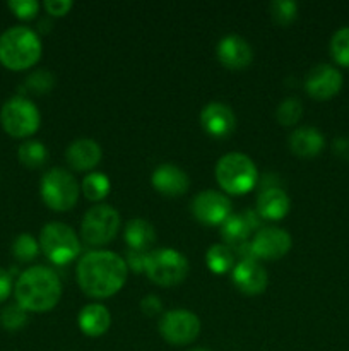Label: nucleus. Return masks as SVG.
I'll return each mask as SVG.
<instances>
[{"mask_svg": "<svg viewBox=\"0 0 349 351\" xmlns=\"http://www.w3.org/2000/svg\"><path fill=\"white\" fill-rule=\"evenodd\" d=\"M81 290L91 298H108L118 293L129 276L125 261L109 250H94L79 261L75 269Z\"/></svg>", "mask_w": 349, "mask_h": 351, "instance_id": "obj_1", "label": "nucleus"}, {"mask_svg": "<svg viewBox=\"0 0 349 351\" xmlns=\"http://www.w3.org/2000/svg\"><path fill=\"white\" fill-rule=\"evenodd\" d=\"M14 295L26 312H48L60 302V278L50 267L33 266L17 278Z\"/></svg>", "mask_w": 349, "mask_h": 351, "instance_id": "obj_2", "label": "nucleus"}, {"mask_svg": "<svg viewBox=\"0 0 349 351\" xmlns=\"http://www.w3.org/2000/svg\"><path fill=\"white\" fill-rule=\"evenodd\" d=\"M41 57V41L33 29L12 26L0 34V64L10 71H26Z\"/></svg>", "mask_w": 349, "mask_h": 351, "instance_id": "obj_3", "label": "nucleus"}, {"mask_svg": "<svg viewBox=\"0 0 349 351\" xmlns=\"http://www.w3.org/2000/svg\"><path fill=\"white\" fill-rule=\"evenodd\" d=\"M216 178L224 192L231 195H242L252 191L257 184V167L246 154H224L216 165Z\"/></svg>", "mask_w": 349, "mask_h": 351, "instance_id": "obj_4", "label": "nucleus"}, {"mask_svg": "<svg viewBox=\"0 0 349 351\" xmlns=\"http://www.w3.org/2000/svg\"><path fill=\"white\" fill-rule=\"evenodd\" d=\"M147 278L159 287H174L188 276L187 257L173 249H157L147 254L144 264Z\"/></svg>", "mask_w": 349, "mask_h": 351, "instance_id": "obj_5", "label": "nucleus"}, {"mask_svg": "<svg viewBox=\"0 0 349 351\" xmlns=\"http://www.w3.org/2000/svg\"><path fill=\"white\" fill-rule=\"evenodd\" d=\"M41 199L53 211H68L77 204L79 184L74 175L64 168H51L40 184Z\"/></svg>", "mask_w": 349, "mask_h": 351, "instance_id": "obj_6", "label": "nucleus"}, {"mask_svg": "<svg viewBox=\"0 0 349 351\" xmlns=\"http://www.w3.org/2000/svg\"><path fill=\"white\" fill-rule=\"evenodd\" d=\"M40 247L53 264H68L81 252V243L74 230L65 223H48L40 233Z\"/></svg>", "mask_w": 349, "mask_h": 351, "instance_id": "obj_7", "label": "nucleus"}, {"mask_svg": "<svg viewBox=\"0 0 349 351\" xmlns=\"http://www.w3.org/2000/svg\"><path fill=\"white\" fill-rule=\"evenodd\" d=\"M41 117L36 105L23 96H14L3 103L0 110V123L9 136L23 139L40 129Z\"/></svg>", "mask_w": 349, "mask_h": 351, "instance_id": "obj_8", "label": "nucleus"}, {"mask_svg": "<svg viewBox=\"0 0 349 351\" xmlns=\"http://www.w3.org/2000/svg\"><path fill=\"white\" fill-rule=\"evenodd\" d=\"M120 228V215L108 204H98L88 209L82 218L81 235L88 245L99 247L112 242Z\"/></svg>", "mask_w": 349, "mask_h": 351, "instance_id": "obj_9", "label": "nucleus"}, {"mask_svg": "<svg viewBox=\"0 0 349 351\" xmlns=\"http://www.w3.org/2000/svg\"><path fill=\"white\" fill-rule=\"evenodd\" d=\"M159 332L170 345L183 346L197 339L201 332V321L194 312L185 308L168 311L159 321Z\"/></svg>", "mask_w": 349, "mask_h": 351, "instance_id": "obj_10", "label": "nucleus"}, {"mask_svg": "<svg viewBox=\"0 0 349 351\" xmlns=\"http://www.w3.org/2000/svg\"><path fill=\"white\" fill-rule=\"evenodd\" d=\"M291 245H293V240L286 230L277 228V226H266L255 233L248 250L253 259L277 261L289 252Z\"/></svg>", "mask_w": 349, "mask_h": 351, "instance_id": "obj_11", "label": "nucleus"}, {"mask_svg": "<svg viewBox=\"0 0 349 351\" xmlns=\"http://www.w3.org/2000/svg\"><path fill=\"white\" fill-rule=\"evenodd\" d=\"M192 215L202 225H222L231 216V201L221 192L204 191L192 201Z\"/></svg>", "mask_w": 349, "mask_h": 351, "instance_id": "obj_12", "label": "nucleus"}, {"mask_svg": "<svg viewBox=\"0 0 349 351\" xmlns=\"http://www.w3.org/2000/svg\"><path fill=\"white\" fill-rule=\"evenodd\" d=\"M342 74L328 64H318L308 72L305 79V89L315 99H331L341 91Z\"/></svg>", "mask_w": 349, "mask_h": 351, "instance_id": "obj_13", "label": "nucleus"}, {"mask_svg": "<svg viewBox=\"0 0 349 351\" xmlns=\"http://www.w3.org/2000/svg\"><path fill=\"white\" fill-rule=\"evenodd\" d=\"M267 271L253 257H245L233 267V283L242 293L260 295L267 288Z\"/></svg>", "mask_w": 349, "mask_h": 351, "instance_id": "obj_14", "label": "nucleus"}, {"mask_svg": "<svg viewBox=\"0 0 349 351\" xmlns=\"http://www.w3.org/2000/svg\"><path fill=\"white\" fill-rule=\"evenodd\" d=\"M218 60L231 71H242L252 64L253 50L245 38L238 34H228L218 43Z\"/></svg>", "mask_w": 349, "mask_h": 351, "instance_id": "obj_15", "label": "nucleus"}, {"mask_svg": "<svg viewBox=\"0 0 349 351\" xmlns=\"http://www.w3.org/2000/svg\"><path fill=\"white\" fill-rule=\"evenodd\" d=\"M201 125L209 136L228 137L236 127V117L224 103H209L201 112Z\"/></svg>", "mask_w": 349, "mask_h": 351, "instance_id": "obj_16", "label": "nucleus"}, {"mask_svg": "<svg viewBox=\"0 0 349 351\" xmlns=\"http://www.w3.org/2000/svg\"><path fill=\"white\" fill-rule=\"evenodd\" d=\"M151 182H153V187L159 194L168 195V197H180L190 187V178H188V175L173 163L159 165L154 170Z\"/></svg>", "mask_w": 349, "mask_h": 351, "instance_id": "obj_17", "label": "nucleus"}, {"mask_svg": "<svg viewBox=\"0 0 349 351\" xmlns=\"http://www.w3.org/2000/svg\"><path fill=\"white\" fill-rule=\"evenodd\" d=\"M101 156L103 153L99 144L92 139H86V137L74 141L65 151V160H67L68 167L77 171L92 170L101 161Z\"/></svg>", "mask_w": 349, "mask_h": 351, "instance_id": "obj_18", "label": "nucleus"}, {"mask_svg": "<svg viewBox=\"0 0 349 351\" xmlns=\"http://www.w3.org/2000/svg\"><path fill=\"white\" fill-rule=\"evenodd\" d=\"M289 197L284 191L276 187L266 189L257 197V213L260 218L270 219V221H279L289 211Z\"/></svg>", "mask_w": 349, "mask_h": 351, "instance_id": "obj_19", "label": "nucleus"}, {"mask_svg": "<svg viewBox=\"0 0 349 351\" xmlns=\"http://www.w3.org/2000/svg\"><path fill=\"white\" fill-rule=\"evenodd\" d=\"M77 324L79 329H81L86 336L98 338V336L105 335L109 329V324H112L109 311L101 304L86 305V307L79 312Z\"/></svg>", "mask_w": 349, "mask_h": 351, "instance_id": "obj_20", "label": "nucleus"}, {"mask_svg": "<svg viewBox=\"0 0 349 351\" xmlns=\"http://www.w3.org/2000/svg\"><path fill=\"white\" fill-rule=\"evenodd\" d=\"M324 144V134L315 127H300L289 136V149L301 158H313L320 154Z\"/></svg>", "mask_w": 349, "mask_h": 351, "instance_id": "obj_21", "label": "nucleus"}, {"mask_svg": "<svg viewBox=\"0 0 349 351\" xmlns=\"http://www.w3.org/2000/svg\"><path fill=\"white\" fill-rule=\"evenodd\" d=\"M125 242L127 245L130 247V250L146 252V250L156 242L154 226L144 218L130 219L125 226Z\"/></svg>", "mask_w": 349, "mask_h": 351, "instance_id": "obj_22", "label": "nucleus"}, {"mask_svg": "<svg viewBox=\"0 0 349 351\" xmlns=\"http://www.w3.org/2000/svg\"><path fill=\"white\" fill-rule=\"evenodd\" d=\"M253 221L246 215H231L221 225L222 240L228 247H243L253 230Z\"/></svg>", "mask_w": 349, "mask_h": 351, "instance_id": "obj_23", "label": "nucleus"}, {"mask_svg": "<svg viewBox=\"0 0 349 351\" xmlns=\"http://www.w3.org/2000/svg\"><path fill=\"white\" fill-rule=\"evenodd\" d=\"M205 263L214 274H226L229 269H233L235 252L226 243H216V245H211V249L205 254Z\"/></svg>", "mask_w": 349, "mask_h": 351, "instance_id": "obj_24", "label": "nucleus"}, {"mask_svg": "<svg viewBox=\"0 0 349 351\" xmlns=\"http://www.w3.org/2000/svg\"><path fill=\"white\" fill-rule=\"evenodd\" d=\"M17 158L26 168L36 170V168H41L47 163L48 151L38 141H26L24 144H21L19 151H17Z\"/></svg>", "mask_w": 349, "mask_h": 351, "instance_id": "obj_25", "label": "nucleus"}, {"mask_svg": "<svg viewBox=\"0 0 349 351\" xmlns=\"http://www.w3.org/2000/svg\"><path fill=\"white\" fill-rule=\"evenodd\" d=\"M109 187L112 185H109L108 177L105 173H99V171L86 175L81 184L82 192L89 201H103L109 194Z\"/></svg>", "mask_w": 349, "mask_h": 351, "instance_id": "obj_26", "label": "nucleus"}, {"mask_svg": "<svg viewBox=\"0 0 349 351\" xmlns=\"http://www.w3.org/2000/svg\"><path fill=\"white\" fill-rule=\"evenodd\" d=\"M301 115H303V105L296 98H286L276 110L277 122L284 127H291L300 122Z\"/></svg>", "mask_w": 349, "mask_h": 351, "instance_id": "obj_27", "label": "nucleus"}, {"mask_svg": "<svg viewBox=\"0 0 349 351\" xmlns=\"http://www.w3.org/2000/svg\"><path fill=\"white\" fill-rule=\"evenodd\" d=\"M38 249H40V243L29 233H21L12 243L14 257L17 261H21V263H31V261H34V257L38 256Z\"/></svg>", "mask_w": 349, "mask_h": 351, "instance_id": "obj_28", "label": "nucleus"}, {"mask_svg": "<svg viewBox=\"0 0 349 351\" xmlns=\"http://www.w3.org/2000/svg\"><path fill=\"white\" fill-rule=\"evenodd\" d=\"M27 322V314L19 304H10L0 312V326L7 331H19Z\"/></svg>", "mask_w": 349, "mask_h": 351, "instance_id": "obj_29", "label": "nucleus"}, {"mask_svg": "<svg viewBox=\"0 0 349 351\" xmlns=\"http://www.w3.org/2000/svg\"><path fill=\"white\" fill-rule=\"evenodd\" d=\"M331 55L339 65L349 67V27H341L331 40Z\"/></svg>", "mask_w": 349, "mask_h": 351, "instance_id": "obj_30", "label": "nucleus"}, {"mask_svg": "<svg viewBox=\"0 0 349 351\" xmlns=\"http://www.w3.org/2000/svg\"><path fill=\"white\" fill-rule=\"evenodd\" d=\"M270 10V17L276 21L277 24H286L293 23L294 17L298 14V3L296 2H291V0H276L269 5Z\"/></svg>", "mask_w": 349, "mask_h": 351, "instance_id": "obj_31", "label": "nucleus"}, {"mask_svg": "<svg viewBox=\"0 0 349 351\" xmlns=\"http://www.w3.org/2000/svg\"><path fill=\"white\" fill-rule=\"evenodd\" d=\"M26 86L29 91L41 95V93H47L53 88L55 77H53V74L48 71H36V72H33L29 77H27Z\"/></svg>", "mask_w": 349, "mask_h": 351, "instance_id": "obj_32", "label": "nucleus"}, {"mask_svg": "<svg viewBox=\"0 0 349 351\" xmlns=\"http://www.w3.org/2000/svg\"><path fill=\"white\" fill-rule=\"evenodd\" d=\"M9 9L16 14V17L23 21H29L36 17L38 10H40V3L36 0H10Z\"/></svg>", "mask_w": 349, "mask_h": 351, "instance_id": "obj_33", "label": "nucleus"}, {"mask_svg": "<svg viewBox=\"0 0 349 351\" xmlns=\"http://www.w3.org/2000/svg\"><path fill=\"white\" fill-rule=\"evenodd\" d=\"M72 5H74V3H72L70 0H47V2H44V9H47V12L55 17H60V16H65V14H68V10L72 9Z\"/></svg>", "mask_w": 349, "mask_h": 351, "instance_id": "obj_34", "label": "nucleus"}, {"mask_svg": "<svg viewBox=\"0 0 349 351\" xmlns=\"http://www.w3.org/2000/svg\"><path fill=\"white\" fill-rule=\"evenodd\" d=\"M140 311L146 315H149V317H153V315H157L163 311V304H161V300L156 295H147L140 302Z\"/></svg>", "mask_w": 349, "mask_h": 351, "instance_id": "obj_35", "label": "nucleus"}, {"mask_svg": "<svg viewBox=\"0 0 349 351\" xmlns=\"http://www.w3.org/2000/svg\"><path fill=\"white\" fill-rule=\"evenodd\" d=\"M10 290H12V278L5 269L0 267V304L9 298Z\"/></svg>", "mask_w": 349, "mask_h": 351, "instance_id": "obj_36", "label": "nucleus"}, {"mask_svg": "<svg viewBox=\"0 0 349 351\" xmlns=\"http://www.w3.org/2000/svg\"><path fill=\"white\" fill-rule=\"evenodd\" d=\"M335 156L342 158V160H349V139L348 137H337L332 144Z\"/></svg>", "mask_w": 349, "mask_h": 351, "instance_id": "obj_37", "label": "nucleus"}, {"mask_svg": "<svg viewBox=\"0 0 349 351\" xmlns=\"http://www.w3.org/2000/svg\"><path fill=\"white\" fill-rule=\"evenodd\" d=\"M192 351H211V350H207V348H195V350H192Z\"/></svg>", "mask_w": 349, "mask_h": 351, "instance_id": "obj_38", "label": "nucleus"}]
</instances>
